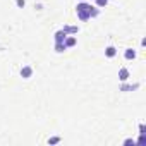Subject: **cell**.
<instances>
[{
  "instance_id": "cell-1",
  "label": "cell",
  "mask_w": 146,
  "mask_h": 146,
  "mask_svg": "<svg viewBox=\"0 0 146 146\" xmlns=\"http://www.w3.org/2000/svg\"><path fill=\"white\" fill-rule=\"evenodd\" d=\"M95 16H98V11H96V9L93 11L91 5H88V4H84V2L78 5V17H79L81 21H88L90 17H95Z\"/></svg>"
},
{
  "instance_id": "cell-2",
  "label": "cell",
  "mask_w": 146,
  "mask_h": 146,
  "mask_svg": "<svg viewBox=\"0 0 146 146\" xmlns=\"http://www.w3.org/2000/svg\"><path fill=\"white\" fill-rule=\"evenodd\" d=\"M31 74H33V69H31L29 65H26V67H23V69H21V76H23L24 79H29V78H31Z\"/></svg>"
},
{
  "instance_id": "cell-3",
  "label": "cell",
  "mask_w": 146,
  "mask_h": 146,
  "mask_svg": "<svg viewBox=\"0 0 146 146\" xmlns=\"http://www.w3.org/2000/svg\"><path fill=\"white\" fill-rule=\"evenodd\" d=\"M67 38V33L62 29V31H57L55 33V43H64V40Z\"/></svg>"
},
{
  "instance_id": "cell-4",
  "label": "cell",
  "mask_w": 146,
  "mask_h": 146,
  "mask_svg": "<svg viewBox=\"0 0 146 146\" xmlns=\"http://www.w3.org/2000/svg\"><path fill=\"white\" fill-rule=\"evenodd\" d=\"M64 45H65V48H69V46H74V45H76V38L67 35V38L64 40Z\"/></svg>"
},
{
  "instance_id": "cell-5",
  "label": "cell",
  "mask_w": 146,
  "mask_h": 146,
  "mask_svg": "<svg viewBox=\"0 0 146 146\" xmlns=\"http://www.w3.org/2000/svg\"><path fill=\"white\" fill-rule=\"evenodd\" d=\"M127 78H129V70H127V69H120L119 79H120V81H127Z\"/></svg>"
},
{
  "instance_id": "cell-6",
  "label": "cell",
  "mask_w": 146,
  "mask_h": 146,
  "mask_svg": "<svg viewBox=\"0 0 146 146\" xmlns=\"http://www.w3.org/2000/svg\"><path fill=\"white\" fill-rule=\"evenodd\" d=\"M64 31H65L67 35H74V33H78L79 29H78V26H64Z\"/></svg>"
},
{
  "instance_id": "cell-7",
  "label": "cell",
  "mask_w": 146,
  "mask_h": 146,
  "mask_svg": "<svg viewBox=\"0 0 146 146\" xmlns=\"http://www.w3.org/2000/svg\"><path fill=\"white\" fill-rule=\"evenodd\" d=\"M115 53H117V50H115L113 46H108V48L105 50V55H107V57H110V58H112V57H115Z\"/></svg>"
},
{
  "instance_id": "cell-8",
  "label": "cell",
  "mask_w": 146,
  "mask_h": 146,
  "mask_svg": "<svg viewBox=\"0 0 146 146\" xmlns=\"http://www.w3.org/2000/svg\"><path fill=\"white\" fill-rule=\"evenodd\" d=\"M125 58H127V60L136 58V52H134V50H131V48H127V50H125Z\"/></svg>"
},
{
  "instance_id": "cell-9",
  "label": "cell",
  "mask_w": 146,
  "mask_h": 146,
  "mask_svg": "<svg viewBox=\"0 0 146 146\" xmlns=\"http://www.w3.org/2000/svg\"><path fill=\"white\" fill-rule=\"evenodd\" d=\"M64 50H67L64 43H55V52H58V53H60V52H64Z\"/></svg>"
},
{
  "instance_id": "cell-10",
  "label": "cell",
  "mask_w": 146,
  "mask_h": 146,
  "mask_svg": "<svg viewBox=\"0 0 146 146\" xmlns=\"http://www.w3.org/2000/svg\"><path fill=\"white\" fill-rule=\"evenodd\" d=\"M107 2H108V0H96V5H98V7H105Z\"/></svg>"
},
{
  "instance_id": "cell-11",
  "label": "cell",
  "mask_w": 146,
  "mask_h": 146,
  "mask_svg": "<svg viewBox=\"0 0 146 146\" xmlns=\"http://www.w3.org/2000/svg\"><path fill=\"white\" fill-rule=\"evenodd\" d=\"M48 143H50V144H57V143H60V137H50Z\"/></svg>"
},
{
  "instance_id": "cell-12",
  "label": "cell",
  "mask_w": 146,
  "mask_h": 146,
  "mask_svg": "<svg viewBox=\"0 0 146 146\" xmlns=\"http://www.w3.org/2000/svg\"><path fill=\"white\" fill-rule=\"evenodd\" d=\"M16 4H17V7H21V9L26 5V2H24V0H16Z\"/></svg>"
}]
</instances>
